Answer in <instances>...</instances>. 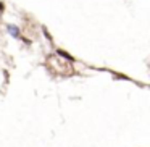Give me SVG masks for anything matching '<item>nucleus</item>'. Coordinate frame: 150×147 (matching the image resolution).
Listing matches in <instances>:
<instances>
[{
    "label": "nucleus",
    "instance_id": "1",
    "mask_svg": "<svg viewBox=\"0 0 150 147\" xmlns=\"http://www.w3.org/2000/svg\"><path fill=\"white\" fill-rule=\"evenodd\" d=\"M7 31H8V33H10L13 37H20V28L15 26V24H8V26H7Z\"/></svg>",
    "mask_w": 150,
    "mask_h": 147
},
{
    "label": "nucleus",
    "instance_id": "2",
    "mask_svg": "<svg viewBox=\"0 0 150 147\" xmlns=\"http://www.w3.org/2000/svg\"><path fill=\"white\" fill-rule=\"evenodd\" d=\"M57 53H58V55H60V57H65V58H66V60H69V62H74V58H73V57H71V55H69V53H68V52H65V50H62V49H58V50H57Z\"/></svg>",
    "mask_w": 150,
    "mask_h": 147
},
{
    "label": "nucleus",
    "instance_id": "3",
    "mask_svg": "<svg viewBox=\"0 0 150 147\" xmlns=\"http://www.w3.org/2000/svg\"><path fill=\"white\" fill-rule=\"evenodd\" d=\"M42 33H44V36L47 37V40H50V42H52V36H50V33L47 31V28H45V26L42 28Z\"/></svg>",
    "mask_w": 150,
    "mask_h": 147
},
{
    "label": "nucleus",
    "instance_id": "4",
    "mask_svg": "<svg viewBox=\"0 0 150 147\" xmlns=\"http://www.w3.org/2000/svg\"><path fill=\"white\" fill-rule=\"evenodd\" d=\"M4 10H5V5H4V4H2V2H0V15L4 13Z\"/></svg>",
    "mask_w": 150,
    "mask_h": 147
}]
</instances>
